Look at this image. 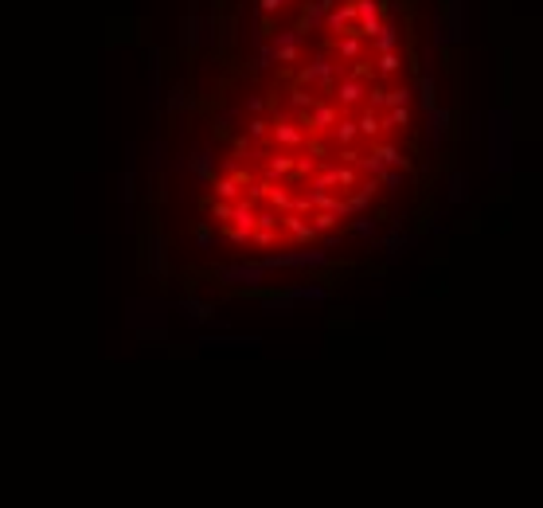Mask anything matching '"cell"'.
Listing matches in <instances>:
<instances>
[{"label":"cell","mask_w":543,"mask_h":508,"mask_svg":"<svg viewBox=\"0 0 543 508\" xmlns=\"http://www.w3.org/2000/svg\"><path fill=\"white\" fill-rule=\"evenodd\" d=\"M266 278V270H262L258 262H239V266H223L219 270V281H227V286H258V281Z\"/></svg>","instance_id":"1"},{"label":"cell","mask_w":543,"mask_h":508,"mask_svg":"<svg viewBox=\"0 0 543 508\" xmlns=\"http://www.w3.org/2000/svg\"><path fill=\"white\" fill-rule=\"evenodd\" d=\"M278 231H285V235L294 238V243H305V247H309V243L317 238V231L309 227V223H305V216H294V211H285V216H282Z\"/></svg>","instance_id":"2"},{"label":"cell","mask_w":543,"mask_h":508,"mask_svg":"<svg viewBox=\"0 0 543 508\" xmlns=\"http://www.w3.org/2000/svg\"><path fill=\"white\" fill-rule=\"evenodd\" d=\"M188 168H192V176H196V180H204V184H211V180H215V157H211V152H196V157L188 161Z\"/></svg>","instance_id":"3"},{"label":"cell","mask_w":543,"mask_h":508,"mask_svg":"<svg viewBox=\"0 0 543 508\" xmlns=\"http://www.w3.org/2000/svg\"><path fill=\"white\" fill-rule=\"evenodd\" d=\"M254 216H258V211H254V204H247V200H239V204L231 207V227H239V231H254Z\"/></svg>","instance_id":"4"},{"label":"cell","mask_w":543,"mask_h":508,"mask_svg":"<svg viewBox=\"0 0 543 508\" xmlns=\"http://www.w3.org/2000/svg\"><path fill=\"white\" fill-rule=\"evenodd\" d=\"M371 152H375V157L387 164V168H407V157H402V149H399V145H391V141H387V145H375Z\"/></svg>","instance_id":"5"},{"label":"cell","mask_w":543,"mask_h":508,"mask_svg":"<svg viewBox=\"0 0 543 508\" xmlns=\"http://www.w3.org/2000/svg\"><path fill=\"white\" fill-rule=\"evenodd\" d=\"M328 133H332V137H337V145H344V149L359 137V130H356V121H352V118H337V125H332Z\"/></svg>","instance_id":"6"},{"label":"cell","mask_w":543,"mask_h":508,"mask_svg":"<svg viewBox=\"0 0 543 508\" xmlns=\"http://www.w3.org/2000/svg\"><path fill=\"white\" fill-rule=\"evenodd\" d=\"M356 130L364 133V137H380L383 133V121H380V114H375V110H364V114H359V121H356Z\"/></svg>","instance_id":"7"},{"label":"cell","mask_w":543,"mask_h":508,"mask_svg":"<svg viewBox=\"0 0 543 508\" xmlns=\"http://www.w3.org/2000/svg\"><path fill=\"white\" fill-rule=\"evenodd\" d=\"M211 188H215V195L219 200H227V204H239L242 200V188L231 180V176H223V180H211Z\"/></svg>","instance_id":"8"},{"label":"cell","mask_w":543,"mask_h":508,"mask_svg":"<svg viewBox=\"0 0 543 508\" xmlns=\"http://www.w3.org/2000/svg\"><path fill=\"white\" fill-rule=\"evenodd\" d=\"M285 173H294V157L290 152H278V157L266 161V176H285Z\"/></svg>","instance_id":"9"},{"label":"cell","mask_w":543,"mask_h":508,"mask_svg":"<svg viewBox=\"0 0 543 508\" xmlns=\"http://www.w3.org/2000/svg\"><path fill=\"white\" fill-rule=\"evenodd\" d=\"M328 293L321 290V286H297V290H290V301H325Z\"/></svg>","instance_id":"10"},{"label":"cell","mask_w":543,"mask_h":508,"mask_svg":"<svg viewBox=\"0 0 543 508\" xmlns=\"http://www.w3.org/2000/svg\"><path fill=\"white\" fill-rule=\"evenodd\" d=\"M242 137H247V141H266V137H270V121H266V118H250Z\"/></svg>","instance_id":"11"},{"label":"cell","mask_w":543,"mask_h":508,"mask_svg":"<svg viewBox=\"0 0 543 508\" xmlns=\"http://www.w3.org/2000/svg\"><path fill=\"white\" fill-rule=\"evenodd\" d=\"M375 63H380V75H395V71L402 67V59H399L395 51H383L380 59H375Z\"/></svg>","instance_id":"12"},{"label":"cell","mask_w":543,"mask_h":508,"mask_svg":"<svg viewBox=\"0 0 543 508\" xmlns=\"http://www.w3.org/2000/svg\"><path fill=\"white\" fill-rule=\"evenodd\" d=\"M445 130H449V114H445V110H430V133L442 137Z\"/></svg>","instance_id":"13"},{"label":"cell","mask_w":543,"mask_h":508,"mask_svg":"<svg viewBox=\"0 0 543 508\" xmlns=\"http://www.w3.org/2000/svg\"><path fill=\"white\" fill-rule=\"evenodd\" d=\"M184 313L192 317V321H207V317H211V305H204V301H192V297H188V301H184Z\"/></svg>","instance_id":"14"},{"label":"cell","mask_w":543,"mask_h":508,"mask_svg":"<svg viewBox=\"0 0 543 508\" xmlns=\"http://www.w3.org/2000/svg\"><path fill=\"white\" fill-rule=\"evenodd\" d=\"M371 231H375V223H371V219H356V223H352V235H359V238H368Z\"/></svg>","instance_id":"15"},{"label":"cell","mask_w":543,"mask_h":508,"mask_svg":"<svg viewBox=\"0 0 543 508\" xmlns=\"http://www.w3.org/2000/svg\"><path fill=\"white\" fill-rule=\"evenodd\" d=\"M227 238L235 243V247H247L250 243V231H239V227H227Z\"/></svg>","instance_id":"16"},{"label":"cell","mask_w":543,"mask_h":508,"mask_svg":"<svg viewBox=\"0 0 543 508\" xmlns=\"http://www.w3.org/2000/svg\"><path fill=\"white\" fill-rule=\"evenodd\" d=\"M121 200H125V204L133 200V173L130 168H125V176H121Z\"/></svg>","instance_id":"17"},{"label":"cell","mask_w":543,"mask_h":508,"mask_svg":"<svg viewBox=\"0 0 543 508\" xmlns=\"http://www.w3.org/2000/svg\"><path fill=\"white\" fill-rule=\"evenodd\" d=\"M196 243L207 250V247H211V231H207V227H199V231H196Z\"/></svg>","instance_id":"18"},{"label":"cell","mask_w":543,"mask_h":508,"mask_svg":"<svg viewBox=\"0 0 543 508\" xmlns=\"http://www.w3.org/2000/svg\"><path fill=\"white\" fill-rule=\"evenodd\" d=\"M188 106V98H184V90H172V110H184Z\"/></svg>","instance_id":"19"}]
</instances>
